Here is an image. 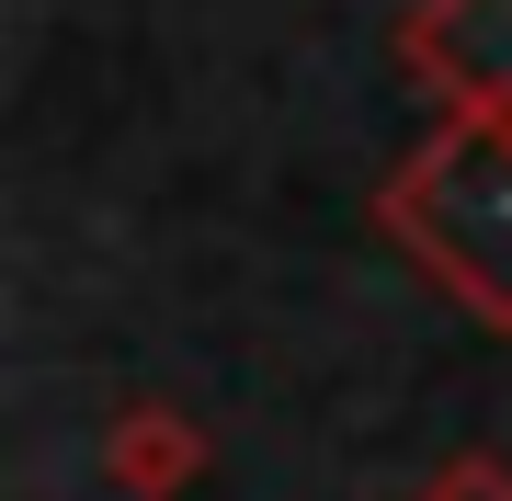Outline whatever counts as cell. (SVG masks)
<instances>
[{
  "instance_id": "cell-1",
  "label": "cell",
  "mask_w": 512,
  "mask_h": 501,
  "mask_svg": "<svg viewBox=\"0 0 512 501\" xmlns=\"http://www.w3.org/2000/svg\"><path fill=\"white\" fill-rule=\"evenodd\" d=\"M421 46H433L444 69L490 80V92L512 103V0H444V12L421 23Z\"/></svg>"
}]
</instances>
